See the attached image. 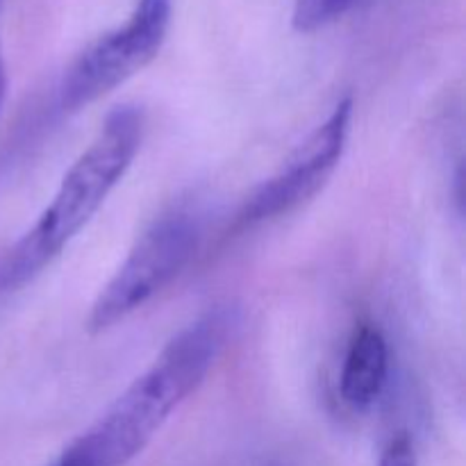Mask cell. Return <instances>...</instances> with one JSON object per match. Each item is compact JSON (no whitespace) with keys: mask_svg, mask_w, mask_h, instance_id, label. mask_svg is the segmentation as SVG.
Listing matches in <instances>:
<instances>
[{"mask_svg":"<svg viewBox=\"0 0 466 466\" xmlns=\"http://www.w3.org/2000/svg\"><path fill=\"white\" fill-rule=\"evenodd\" d=\"M232 314L212 309L177 332L155 362L127 385L53 466H126L198 390L221 355Z\"/></svg>","mask_w":466,"mask_h":466,"instance_id":"6da1fadb","label":"cell"},{"mask_svg":"<svg viewBox=\"0 0 466 466\" xmlns=\"http://www.w3.org/2000/svg\"><path fill=\"white\" fill-rule=\"evenodd\" d=\"M144 139V112L123 105L100 126L85 153L59 182L39 221L0 262V289H14L48 267L103 208L123 180Z\"/></svg>","mask_w":466,"mask_h":466,"instance_id":"7a4b0ae2","label":"cell"},{"mask_svg":"<svg viewBox=\"0 0 466 466\" xmlns=\"http://www.w3.org/2000/svg\"><path fill=\"white\" fill-rule=\"evenodd\" d=\"M198 241L200 226L194 214L171 212L159 217L135 241L112 280L100 289L86 328L105 332L144 308L180 276L194 258Z\"/></svg>","mask_w":466,"mask_h":466,"instance_id":"3957f363","label":"cell"},{"mask_svg":"<svg viewBox=\"0 0 466 466\" xmlns=\"http://www.w3.org/2000/svg\"><path fill=\"white\" fill-rule=\"evenodd\" d=\"M171 0H137L126 23L96 39L64 73L59 105L77 112L148 66L167 41Z\"/></svg>","mask_w":466,"mask_h":466,"instance_id":"277c9868","label":"cell"},{"mask_svg":"<svg viewBox=\"0 0 466 466\" xmlns=\"http://www.w3.org/2000/svg\"><path fill=\"white\" fill-rule=\"evenodd\" d=\"M353 123V100L344 98L330 116L294 150L280 171L264 180L237 214V228H250L291 212L317 196L346 153Z\"/></svg>","mask_w":466,"mask_h":466,"instance_id":"5b68a950","label":"cell"},{"mask_svg":"<svg viewBox=\"0 0 466 466\" xmlns=\"http://www.w3.org/2000/svg\"><path fill=\"white\" fill-rule=\"evenodd\" d=\"M390 373V346L376 323H360L349 341L339 391L355 412H367L380 399Z\"/></svg>","mask_w":466,"mask_h":466,"instance_id":"8992f818","label":"cell"},{"mask_svg":"<svg viewBox=\"0 0 466 466\" xmlns=\"http://www.w3.org/2000/svg\"><path fill=\"white\" fill-rule=\"evenodd\" d=\"M360 0H294V12H291V25L296 32H319L330 23L339 21L344 14L358 5Z\"/></svg>","mask_w":466,"mask_h":466,"instance_id":"52a82bcc","label":"cell"},{"mask_svg":"<svg viewBox=\"0 0 466 466\" xmlns=\"http://www.w3.org/2000/svg\"><path fill=\"white\" fill-rule=\"evenodd\" d=\"M378 466H419L417 451H414L412 440L405 432L396 435L390 444L385 446Z\"/></svg>","mask_w":466,"mask_h":466,"instance_id":"ba28073f","label":"cell"},{"mask_svg":"<svg viewBox=\"0 0 466 466\" xmlns=\"http://www.w3.org/2000/svg\"><path fill=\"white\" fill-rule=\"evenodd\" d=\"M5 86H7V77H5L3 57H0V103H3V98H5Z\"/></svg>","mask_w":466,"mask_h":466,"instance_id":"9c48e42d","label":"cell"},{"mask_svg":"<svg viewBox=\"0 0 466 466\" xmlns=\"http://www.w3.org/2000/svg\"><path fill=\"white\" fill-rule=\"evenodd\" d=\"M50 466H53V464H50Z\"/></svg>","mask_w":466,"mask_h":466,"instance_id":"30bf717a","label":"cell"}]
</instances>
